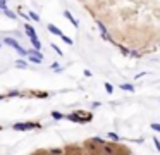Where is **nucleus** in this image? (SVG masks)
Masks as SVG:
<instances>
[{
  "mask_svg": "<svg viewBox=\"0 0 160 155\" xmlns=\"http://www.w3.org/2000/svg\"><path fill=\"white\" fill-rule=\"evenodd\" d=\"M121 88L122 90H124V91H134V86H132V85H129V83H126V85H121Z\"/></svg>",
  "mask_w": 160,
  "mask_h": 155,
  "instance_id": "nucleus-10",
  "label": "nucleus"
},
{
  "mask_svg": "<svg viewBox=\"0 0 160 155\" xmlns=\"http://www.w3.org/2000/svg\"><path fill=\"white\" fill-rule=\"evenodd\" d=\"M0 47H2V43H0Z\"/></svg>",
  "mask_w": 160,
  "mask_h": 155,
  "instance_id": "nucleus-23",
  "label": "nucleus"
},
{
  "mask_svg": "<svg viewBox=\"0 0 160 155\" xmlns=\"http://www.w3.org/2000/svg\"><path fill=\"white\" fill-rule=\"evenodd\" d=\"M150 127H152L153 131H157V133H160V124L158 122H152V126H150Z\"/></svg>",
  "mask_w": 160,
  "mask_h": 155,
  "instance_id": "nucleus-15",
  "label": "nucleus"
},
{
  "mask_svg": "<svg viewBox=\"0 0 160 155\" xmlns=\"http://www.w3.org/2000/svg\"><path fill=\"white\" fill-rule=\"evenodd\" d=\"M16 65L21 67V69H24V67H28V62H24L22 59H18V60H16Z\"/></svg>",
  "mask_w": 160,
  "mask_h": 155,
  "instance_id": "nucleus-11",
  "label": "nucleus"
},
{
  "mask_svg": "<svg viewBox=\"0 0 160 155\" xmlns=\"http://www.w3.org/2000/svg\"><path fill=\"white\" fill-rule=\"evenodd\" d=\"M60 38H62V41H64V43H67V45H72V40H71L69 36H66V34H62Z\"/></svg>",
  "mask_w": 160,
  "mask_h": 155,
  "instance_id": "nucleus-14",
  "label": "nucleus"
},
{
  "mask_svg": "<svg viewBox=\"0 0 160 155\" xmlns=\"http://www.w3.org/2000/svg\"><path fill=\"white\" fill-rule=\"evenodd\" d=\"M31 45L35 50H42V41L38 40V38H31Z\"/></svg>",
  "mask_w": 160,
  "mask_h": 155,
  "instance_id": "nucleus-7",
  "label": "nucleus"
},
{
  "mask_svg": "<svg viewBox=\"0 0 160 155\" xmlns=\"http://www.w3.org/2000/svg\"><path fill=\"white\" fill-rule=\"evenodd\" d=\"M52 48H53V50H55V52H57V54H59V55H62V50H60V48L57 47L55 43H52Z\"/></svg>",
  "mask_w": 160,
  "mask_h": 155,
  "instance_id": "nucleus-17",
  "label": "nucleus"
},
{
  "mask_svg": "<svg viewBox=\"0 0 160 155\" xmlns=\"http://www.w3.org/2000/svg\"><path fill=\"white\" fill-rule=\"evenodd\" d=\"M52 117H53V119H57V121H59V119H64V114L55 112V110H53V112H52Z\"/></svg>",
  "mask_w": 160,
  "mask_h": 155,
  "instance_id": "nucleus-12",
  "label": "nucleus"
},
{
  "mask_svg": "<svg viewBox=\"0 0 160 155\" xmlns=\"http://www.w3.org/2000/svg\"><path fill=\"white\" fill-rule=\"evenodd\" d=\"M103 152L107 155H112V153H114V147H112V145H105L103 143Z\"/></svg>",
  "mask_w": 160,
  "mask_h": 155,
  "instance_id": "nucleus-8",
  "label": "nucleus"
},
{
  "mask_svg": "<svg viewBox=\"0 0 160 155\" xmlns=\"http://www.w3.org/2000/svg\"><path fill=\"white\" fill-rule=\"evenodd\" d=\"M47 28H48V31H50L52 34H57V36H62V34H64L62 31H60V28H57L55 24H48Z\"/></svg>",
  "mask_w": 160,
  "mask_h": 155,
  "instance_id": "nucleus-4",
  "label": "nucleus"
},
{
  "mask_svg": "<svg viewBox=\"0 0 160 155\" xmlns=\"http://www.w3.org/2000/svg\"><path fill=\"white\" fill-rule=\"evenodd\" d=\"M153 143H155V148H157V150L160 152V141L157 140V138H153Z\"/></svg>",
  "mask_w": 160,
  "mask_h": 155,
  "instance_id": "nucleus-19",
  "label": "nucleus"
},
{
  "mask_svg": "<svg viewBox=\"0 0 160 155\" xmlns=\"http://www.w3.org/2000/svg\"><path fill=\"white\" fill-rule=\"evenodd\" d=\"M64 16H66L67 19L71 21V23H72V26H74V28H78V26H79V23H78V19H74V17H72V14H71L69 10H64Z\"/></svg>",
  "mask_w": 160,
  "mask_h": 155,
  "instance_id": "nucleus-5",
  "label": "nucleus"
},
{
  "mask_svg": "<svg viewBox=\"0 0 160 155\" xmlns=\"http://www.w3.org/2000/svg\"><path fill=\"white\" fill-rule=\"evenodd\" d=\"M0 10H2V9H0Z\"/></svg>",
  "mask_w": 160,
  "mask_h": 155,
  "instance_id": "nucleus-24",
  "label": "nucleus"
},
{
  "mask_svg": "<svg viewBox=\"0 0 160 155\" xmlns=\"http://www.w3.org/2000/svg\"><path fill=\"white\" fill-rule=\"evenodd\" d=\"M2 12H4L7 17H11V19H18V14L12 12V10H9V9H7V10H2Z\"/></svg>",
  "mask_w": 160,
  "mask_h": 155,
  "instance_id": "nucleus-9",
  "label": "nucleus"
},
{
  "mask_svg": "<svg viewBox=\"0 0 160 155\" xmlns=\"http://www.w3.org/2000/svg\"><path fill=\"white\" fill-rule=\"evenodd\" d=\"M52 69H55V71H59L60 67H59V64H55V62H53V64H52Z\"/></svg>",
  "mask_w": 160,
  "mask_h": 155,
  "instance_id": "nucleus-21",
  "label": "nucleus"
},
{
  "mask_svg": "<svg viewBox=\"0 0 160 155\" xmlns=\"http://www.w3.org/2000/svg\"><path fill=\"white\" fill-rule=\"evenodd\" d=\"M28 59L33 62V64H42V62H43V54H42V50H35V48L28 50Z\"/></svg>",
  "mask_w": 160,
  "mask_h": 155,
  "instance_id": "nucleus-1",
  "label": "nucleus"
},
{
  "mask_svg": "<svg viewBox=\"0 0 160 155\" xmlns=\"http://www.w3.org/2000/svg\"><path fill=\"white\" fill-rule=\"evenodd\" d=\"M14 129H18V131H26V129H35V127H40V124L38 122H18V124H14Z\"/></svg>",
  "mask_w": 160,
  "mask_h": 155,
  "instance_id": "nucleus-2",
  "label": "nucleus"
},
{
  "mask_svg": "<svg viewBox=\"0 0 160 155\" xmlns=\"http://www.w3.org/2000/svg\"><path fill=\"white\" fill-rule=\"evenodd\" d=\"M28 16H29V17H31V19H33V21H42V19H40V16H38V14H36V12H33V10H31V12H29V14H28Z\"/></svg>",
  "mask_w": 160,
  "mask_h": 155,
  "instance_id": "nucleus-13",
  "label": "nucleus"
},
{
  "mask_svg": "<svg viewBox=\"0 0 160 155\" xmlns=\"http://www.w3.org/2000/svg\"><path fill=\"white\" fill-rule=\"evenodd\" d=\"M2 98H4V95H0V100H2Z\"/></svg>",
  "mask_w": 160,
  "mask_h": 155,
  "instance_id": "nucleus-22",
  "label": "nucleus"
},
{
  "mask_svg": "<svg viewBox=\"0 0 160 155\" xmlns=\"http://www.w3.org/2000/svg\"><path fill=\"white\" fill-rule=\"evenodd\" d=\"M108 138H110V140H114V141H117L119 140V136L115 133H108Z\"/></svg>",
  "mask_w": 160,
  "mask_h": 155,
  "instance_id": "nucleus-18",
  "label": "nucleus"
},
{
  "mask_svg": "<svg viewBox=\"0 0 160 155\" xmlns=\"http://www.w3.org/2000/svg\"><path fill=\"white\" fill-rule=\"evenodd\" d=\"M121 52H122L124 55H128V54H129V50H128V48H124V47H121Z\"/></svg>",
  "mask_w": 160,
  "mask_h": 155,
  "instance_id": "nucleus-20",
  "label": "nucleus"
},
{
  "mask_svg": "<svg viewBox=\"0 0 160 155\" xmlns=\"http://www.w3.org/2000/svg\"><path fill=\"white\" fill-rule=\"evenodd\" d=\"M105 90H107L108 93H112V91H114V86H112L110 83H105Z\"/></svg>",
  "mask_w": 160,
  "mask_h": 155,
  "instance_id": "nucleus-16",
  "label": "nucleus"
},
{
  "mask_svg": "<svg viewBox=\"0 0 160 155\" xmlns=\"http://www.w3.org/2000/svg\"><path fill=\"white\" fill-rule=\"evenodd\" d=\"M4 43H5V45H9V47H12L14 50H16L18 47H21V45H19V41H18V40H14V38H11V36L4 38Z\"/></svg>",
  "mask_w": 160,
  "mask_h": 155,
  "instance_id": "nucleus-3",
  "label": "nucleus"
},
{
  "mask_svg": "<svg viewBox=\"0 0 160 155\" xmlns=\"http://www.w3.org/2000/svg\"><path fill=\"white\" fill-rule=\"evenodd\" d=\"M26 33H28V36H29V40H31V38H38L36 36V31H35V28L33 26H29V24H26Z\"/></svg>",
  "mask_w": 160,
  "mask_h": 155,
  "instance_id": "nucleus-6",
  "label": "nucleus"
}]
</instances>
